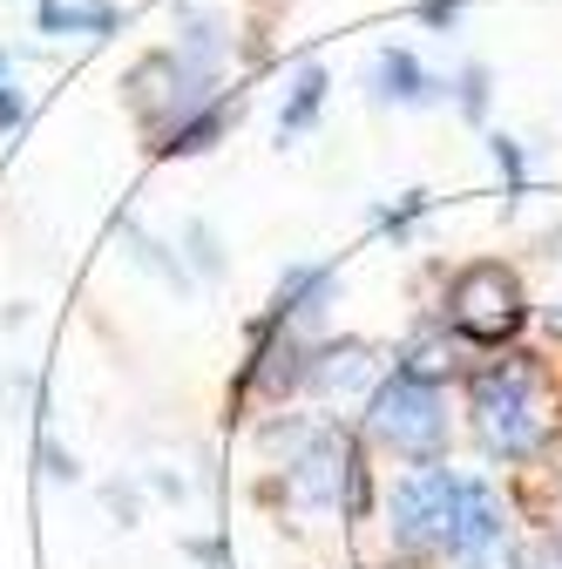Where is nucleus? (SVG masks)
I'll return each mask as SVG.
<instances>
[{
  "mask_svg": "<svg viewBox=\"0 0 562 569\" xmlns=\"http://www.w3.org/2000/svg\"><path fill=\"white\" fill-rule=\"evenodd\" d=\"M474 400V435L495 461H529L542 448V413H535V367L529 352H509V360L481 367L468 380Z\"/></svg>",
  "mask_w": 562,
  "mask_h": 569,
  "instance_id": "1",
  "label": "nucleus"
},
{
  "mask_svg": "<svg viewBox=\"0 0 562 569\" xmlns=\"http://www.w3.org/2000/svg\"><path fill=\"white\" fill-rule=\"evenodd\" d=\"M441 319L468 339V346H509L529 326V292H522V271L502 258H474L454 271Z\"/></svg>",
  "mask_w": 562,
  "mask_h": 569,
  "instance_id": "2",
  "label": "nucleus"
},
{
  "mask_svg": "<svg viewBox=\"0 0 562 569\" xmlns=\"http://www.w3.org/2000/svg\"><path fill=\"white\" fill-rule=\"evenodd\" d=\"M367 435L380 448H393L400 461H413V468H434L448 455V400H441V387L413 380V373L380 380L373 400H367Z\"/></svg>",
  "mask_w": 562,
  "mask_h": 569,
  "instance_id": "3",
  "label": "nucleus"
},
{
  "mask_svg": "<svg viewBox=\"0 0 562 569\" xmlns=\"http://www.w3.org/2000/svg\"><path fill=\"white\" fill-rule=\"evenodd\" d=\"M461 495H468V475L454 468H413L400 488H393V502H387V529L400 542V556H448L454 549V529H461Z\"/></svg>",
  "mask_w": 562,
  "mask_h": 569,
  "instance_id": "4",
  "label": "nucleus"
},
{
  "mask_svg": "<svg viewBox=\"0 0 562 569\" xmlns=\"http://www.w3.org/2000/svg\"><path fill=\"white\" fill-rule=\"evenodd\" d=\"M136 122H143L150 136H163L170 122H183L190 109L210 102V68H197L190 54H143L129 68V82H122Z\"/></svg>",
  "mask_w": 562,
  "mask_h": 569,
  "instance_id": "5",
  "label": "nucleus"
},
{
  "mask_svg": "<svg viewBox=\"0 0 562 569\" xmlns=\"http://www.w3.org/2000/svg\"><path fill=\"white\" fill-rule=\"evenodd\" d=\"M345 455H353V435H305V448L292 455L285 468V488H292V502L305 509H339V481H345Z\"/></svg>",
  "mask_w": 562,
  "mask_h": 569,
  "instance_id": "6",
  "label": "nucleus"
},
{
  "mask_svg": "<svg viewBox=\"0 0 562 569\" xmlns=\"http://www.w3.org/2000/svg\"><path fill=\"white\" fill-rule=\"evenodd\" d=\"M332 292H339V271L332 264H292L285 278H278V292H271V326H312L325 306H332Z\"/></svg>",
  "mask_w": 562,
  "mask_h": 569,
  "instance_id": "7",
  "label": "nucleus"
},
{
  "mask_svg": "<svg viewBox=\"0 0 562 569\" xmlns=\"http://www.w3.org/2000/svg\"><path fill=\"white\" fill-rule=\"evenodd\" d=\"M367 373H373V346L367 339H325V346H312L305 387H319V393H353Z\"/></svg>",
  "mask_w": 562,
  "mask_h": 569,
  "instance_id": "8",
  "label": "nucleus"
},
{
  "mask_svg": "<svg viewBox=\"0 0 562 569\" xmlns=\"http://www.w3.org/2000/svg\"><path fill=\"white\" fill-rule=\"evenodd\" d=\"M502 542V502H495V488L488 481H468V495H461V529H454V562H468V556H488Z\"/></svg>",
  "mask_w": 562,
  "mask_h": 569,
  "instance_id": "9",
  "label": "nucleus"
},
{
  "mask_svg": "<svg viewBox=\"0 0 562 569\" xmlns=\"http://www.w3.org/2000/svg\"><path fill=\"white\" fill-rule=\"evenodd\" d=\"M231 116H238V102H218V96H210L203 109H190L183 122H170L150 150H157V157H197V150H210V142L231 129Z\"/></svg>",
  "mask_w": 562,
  "mask_h": 569,
  "instance_id": "10",
  "label": "nucleus"
},
{
  "mask_svg": "<svg viewBox=\"0 0 562 569\" xmlns=\"http://www.w3.org/2000/svg\"><path fill=\"white\" fill-rule=\"evenodd\" d=\"M373 96L380 102H428L434 96V76L420 68L407 48H387L380 61H373Z\"/></svg>",
  "mask_w": 562,
  "mask_h": 569,
  "instance_id": "11",
  "label": "nucleus"
},
{
  "mask_svg": "<svg viewBox=\"0 0 562 569\" xmlns=\"http://www.w3.org/2000/svg\"><path fill=\"white\" fill-rule=\"evenodd\" d=\"M319 109H325V68H319V61H305L299 76H292L285 109H278V136H305V129L319 122Z\"/></svg>",
  "mask_w": 562,
  "mask_h": 569,
  "instance_id": "12",
  "label": "nucleus"
},
{
  "mask_svg": "<svg viewBox=\"0 0 562 569\" xmlns=\"http://www.w3.org/2000/svg\"><path fill=\"white\" fill-rule=\"evenodd\" d=\"M116 8L96 0V8H61V0H41V28L48 34H116Z\"/></svg>",
  "mask_w": 562,
  "mask_h": 569,
  "instance_id": "13",
  "label": "nucleus"
},
{
  "mask_svg": "<svg viewBox=\"0 0 562 569\" xmlns=\"http://www.w3.org/2000/svg\"><path fill=\"white\" fill-rule=\"evenodd\" d=\"M339 516H345V522H367V516H373V468H367V448H360V441H353V455H345Z\"/></svg>",
  "mask_w": 562,
  "mask_h": 569,
  "instance_id": "14",
  "label": "nucleus"
},
{
  "mask_svg": "<svg viewBox=\"0 0 562 569\" xmlns=\"http://www.w3.org/2000/svg\"><path fill=\"white\" fill-rule=\"evenodd\" d=\"M495 163H502V177H509V203H515L522 183H529V163H522V142H515V136H495Z\"/></svg>",
  "mask_w": 562,
  "mask_h": 569,
  "instance_id": "15",
  "label": "nucleus"
},
{
  "mask_svg": "<svg viewBox=\"0 0 562 569\" xmlns=\"http://www.w3.org/2000/svg\"><path fill=\"white\" fill-rule=\"evenodd\" d=\"M509 569H562V542L542 536V542H529L522 556H509Z\"/></svg>",
  "mask_w": 562,
  "mask_h": 569,
  "instance_id": "16",
  "label": "nucleus"
},
{
  "mask_svg": "<svg viewBox=\"0 0 562 569\" xmlns=\"http://www.w3.org/2000/svg\"><path fill=\"white\" fill-rule=\"evenodd\" d=\"M461 109H468V116L488 109V76H481V68H461Z\"/></svg>",
  "mask_w": 562,
  "mask_h": 569,
  "instance_id": "17",
  "label": "nucleus"
},
{
  "mask_svg": "<svg viewBox=\"0 0 562 569\" xmlns=\"http://www.w3.org/2000/svg\"><path fill=\"white\" fill-rule=\"evenodd\" d=\"M420 210H428V197H420V190H413V197H407L400 210H380V224H387V231H407V224L420 218Z\"/></svg>",
  "mask_w": 562,
  "mask_h": 569,
  "instance_id": "18",
  "label": "nucleus"
},
{
  "mask_svg": "<svg viewBox=\"0 0 562 569\" xmlns=\"http://www.w3.org/2000/svg\"><path fill=\"white\" fill-rule=\"evenodd\" d=\"M28 122V102L14 96V82H0V129H21Z\"/></svg>",
  "mask_w": 562,
  "mask_h": 569,
  "instance_id": "19",
  "label": "nucleus"
},
{
  "mask_svg": "<svg viewBox=\"0 0 562 569\" xmlns=\"http://www.w3.org/2000/svg\"><path fill=\"white\" fill-rule=\"evenodd\" d=\"M190 251H197V271H218V238L203 224H190Z\"/></svg>",
  "mask_w": 562,
  "mask_h": 569,
  "instance_id": "20",
  "label": "nucleus"
},
{
  "mask_svg": "<svg viewBox=\"0 0 562 569\" xmlns=\"http://www.w3.org/2000/svg\"><path fill=\"white\" fill-rule=\"evenodd\" d=\"M420 21H428V28H454V21H461V0H428V8H420Z\"/></svg>",
  "mask_w": 562,
  "mask_h": 569,
  "instance_id": "21",
  "label": "nucleus"
},
{
  "mask_svg": "<svg viewBox=\"0 0 562 569\" xmlns=\"http://www.w3.org/2000/svg\"><path fill=\"white\" fill-rule=\"evenodd\" d=\"M41 461H48V475H54V481H76V455H61L54 441H41Z\"/></svg>",
  "mask_w": 562,
  "mask_h": 569,
  "instance_id": "22",
  "label": "nucleus"
},
{
  "mask_svg": "<svg viewBox=\"0 0 562 569\" xmlns=\"http://www.w3.org/2000/svg\"><path fill=\"white\" fill-rule=\"evenodd\" d=\"M380 569H420V556H393V562H380Z\"/></svg>",
  "mask_w": 562,
  "mask_h": 569,
  "instance_id": "23",
  "label": "nucleus"
},
{
  "mask_svg": "<svg viewBox=\"0 0 562 569\" xmlns=\"http://www.w3.org/2000/svg\"><path fill=\"white\" fill-rule=\"evenodd\" d=\"M0 82H8V54H0Z\"/></svg>",
  "mask_w": 562,
  "mask_h": 569,
  "instance_id": "24",
  "label": "nucleus"
}]
</instances>
